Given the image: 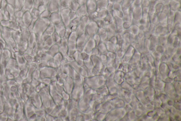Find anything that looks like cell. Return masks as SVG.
I'll list each match as a JSON object with an SVG mask.
<instances>
[{"mask_svg": "<svg viewBox=\"0 0 181 121\" xmlns=\"http://www.w3.org/2000/svg\"><path fill=\"white\" fill-rule=\"evenodd\" d=\"M50 23L49 19L44 18H39L35 22L33 28L36 37L38 40H40L41 36Z\"/></svg>", "mask_w": 181, "mask_h": 121, "instance_id": "6da1fadb", "label": "cell"}, {"mask_svg": "<svg viewBox=\"0 0 181 121\" xmlns=\"http://www.w3.org/2000/svg\"><path fill=\"white\" fill-rule=\"evenodd\" d=\"M71 11V10L70 8H65L59 11L60 13L62 22L64 23L65 27L67 28H68L70 26V22H71L70 17H69V13Z\"/></svg>", "mask_w": 181, "mask_h": 121, "instance_id": "7a4b0ae2", "label": "cell"}, {"mask_svg": "<svg viewBox=\"0 0 181 121\" xmlns=\"http://www.w3.org/2000/svg\"><path fill=\"white\" fill-rule=\"evenodd\" d=\"M61 0H50L47 8L51 13L59 11V5Z\"/></svg>", "mask_w": 181, "mask_h": 121, "instance_id": "3957f363", "label": "cell"}, {"mask_svg": "<svg viewBox=\"0 0 181 121\" xmlns=\"http://www.w3.org/2000/svg\"><path fill=\"white\" fill-rule=\"evenodd\" d=\"M22 20L26 28L29 27L32 22V16L29 11H26L24 12L23 15Z\"/></svg>", "mask_w": 181, "mask_h": 121, "instance_id": "277c9868", "label": "cell"}, {"mask_svg": "<svg viewBox=\"0 0 181 121\" xmlns=\"http://www.w3.org/2000/svg\"><path fill=\"white\" fill-rule=\"evenodd\" d=\"M49 19L51 23L54 26L61 23L62 22L60 11L51 13L49 18Z\"/></svg>", "mask_w": 181, "mask_h": 121, "instance_id": "5b68a950", "label": "cell"}, {"mask_svg": "<svg viewBox=\"0 0 181 121\" xmlns=\"http://www.w3.org/2000/svg\"><path fill=\"white\" fill-rule=\"evenodd\" d=\"M34 7V0H24V7L22 11L25 12L26 11H32Z\"/></svg>", "mask_w": 181, "mask_h": 121, "instance_id": "8992f818", "label": "cell"}, {"mask_svg": "<svg viewBox=\"0 0 181 121\" xmlns=\"http://www.w3.org/2000/svg\"><path fill=\"white\" fill-rule=\"evenodd\" d=\"M5 9L9 12V15H10V21H13V22H16V19H15V8L14 7H12V5H10L9 4H7Z\"/></svg>", "mask_w": 181, "mask_h": 121, "instance_id": "52a82bcc", "label": "cell"}, {"mask_svg": "<svg viewBox=\"0 0 181 121\" xmlns=\"http://www.w3.org/2000/svg\"><path fill=\"white\" fill-rule=\"evenodd\" d=\"M78 17V16H85L86 13H87V7H86V4L83 5H81L79 7L78 10L76 11Z\"/></svg>", "mask_w": 181, "mask_h": 121, "instance_id": "ba28073f", "label": "cell"}, {"mask_svg": "<svg viewBox=\"0 0 181 121\" xmlns=\"http://www.w3.org/2000/svg\"><path fill=\"white\" fill-rule=\"evenodd\" d=\"M72 0H61L59 5V11L65 8H70Z\"/></svg>", "mask_w": 181, "mask_h": 121, "instance_id": "9c48e42d", "label": "cell"}, {"mask_svg": "<svg viewBox=\"0 0 181 121\" xmlns=\"http://www.w3.org/2000/svg\"><path fill=\"white\" fill-rule=\"evenodd\" d=\"M24 0H15V12L21 11L24 7Z\"/></svg>", "mask_w": 181, "mask_h": 121, "instance_id": "30bf717a", "label": "cell"}, {"mask_svg": "<svg viewBox=\"0 0 181 121\" xmlns=\"http://www.w3.org/2000/svg\"><path fill=\"white\" fill-rule=\"evenodd\" d=\"M79 7H80V5H79L78 2L72 1L71 5L70 8L72 11L76 12Z\"/></svg>", "mask_w": 181, "mask_h": 121, "instance_id": "8fae6325", "label": "cell"}, {"mask_svg": "<svg viewBox=\"0 0 181 121\" xmlns=\"http://www.w3.org/2000/svg\"><path fill=\"white\" fill-rule=\"evenodd\" d=\"M51 14V13L47 9L46 10H45V11H44L43 12L41 13L40 15V18L49 19Z\"/></svg>", "mask_w": 181, "mask_h": 121, "instance_id": "7c38bea8", "label": "cell"}, {"mask_svg": "<svg viewBox=\"0 0 181 121\" xmlns=\"http://www.w3.org/2000/svg\"><path fill=\"white\" fill-rule=\"evenodd\" d=\"M69 17H70V21L71 22L73 19H75L77 18L78 16L76 12L73 11L71 10V11H70V13H69Z\"/></svg>", "mask_w": 181, "mask_h": 121, "instance_id": "4fadbf2b", "label": "cell"}, {"mask_svg": "<svg viewBox=\"0 0 181 121\" xmlns=\"http://www.w3.org/2000/svg\"><path fill=\"white\" fill-rule=\"evenodd\" d=\"M44 0H34V7L36 9H37L38 7L40 5L44 3Z\"/></svg>", "mask_w": 181, "mask_h": 121, "instance_id": "5bb4252c", "label": "cell"}, {"mask_svg": "<svg viewBox=\"0 0 181 121\" xmlns=\"http://www.w3.org/2000/svg\"><path fill=\"white\" fill-rule=\"evenodd\" d=\"M47 9V5L44 4V3H43L42 4L40 5L38 7V8H37V9L39 10V11L41 13L43 12L44 11H45V10H46Z\"/></svg>", "mask_w": 181, "mask_h": 121, "instance_id": "9a60e30c", "label": "cell"}, {"mask_svg": "<svg viewBox=\"0 0 181 121\" xmlns=\"http://www.w3.org/2000/svg\"><path fill=\"white\" fill-rule=\"evenodd\" d=\"M4 19L6 21L10 20V15L9 12L6 9L4 11Z\"/></svg>", "mask_w": 181, "mask_h": 121, "instance_id": "2e32d148", "label": "cell"}, {"mask_svg": "<svg viewBox=\"0 0 181 121\" xmlns=\"http://www.w3.org/2000/svg\"><path fill=\"white\" fill-rule=\"evenodd\" d=\"M24 12H23L22 10H21V11H16V12H15V18H22L23 15V14H24Z\"/></svg>", "mask_w": 181, "mask_h": 121, "instance_id": "e0dca14e", "label": "cell"}, {"mask_svg": "<svg viewBox=\"0 0 181 121\" xmlns=\"http://www.w3.org/2000/svg\"><path fill=\"white\" fill-rule=\"evenodd\" d=\"M7 4V2L6 0H2V6H1V10L2 12H4V11L5 10V8H6Z\"/></svg>", "mask_w": 181, "mask_h": 121, "instance_id": "ac0fdd59", "label": "cell"}, {"mask_svg": "<svg viewBox=\"0 0 181 121\" xmlns=\"http://www.w3.org/2000/svg\"><path fill=\"white\" fill-rule=\"evenodd\" d=\"M8 4L10 5H12V7H15V0H6Z\"/></svg>", "mask_w": 181, "mask_h": 121, "instance_id": "d6986e66", "label": "cell"}, {"mask_svg": "<svg viewBox=\"0 0 181 121\" xmlns=\"http://www.w3.org/2000/svg\"><path fill=\"white\" fill-rule=\"evenodd\" d=\"M49 1H50V0H44V4L46 5H47L48 3L49 2Z\"/></svg>", "mask_w": 181, "mask_h": 121, "instance_id": "ffe728a7", "label": "cell"}, {"mask_svg": "<svg viewBox=\"0 0 181 121\" xmlns=\"http://www.w3.org/2000/svg\"><path fill=\"white\" fill-rule=\"evenodd\" d=\"M2 0H0V10H1V6H2Z\"/></svg>", "mask_w": 181, "mask_h": 121, "instance_id": "44dd1931", "label": "cell"}]
</instances>
